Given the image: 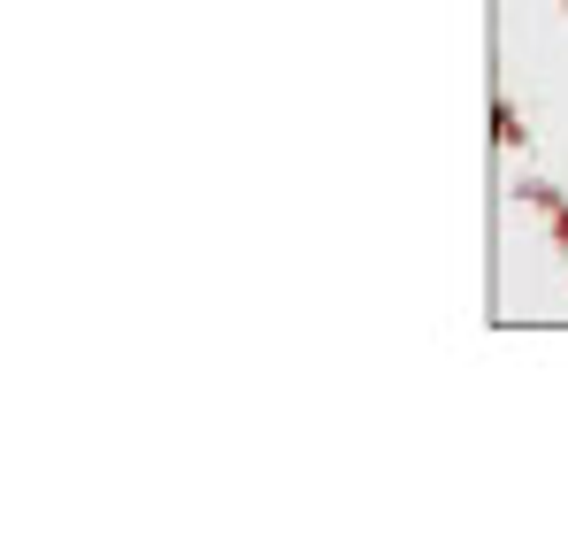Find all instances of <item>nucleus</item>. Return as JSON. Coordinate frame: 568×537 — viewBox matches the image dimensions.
Listing matches in <instances>:
<instances>
[]
</instances>
